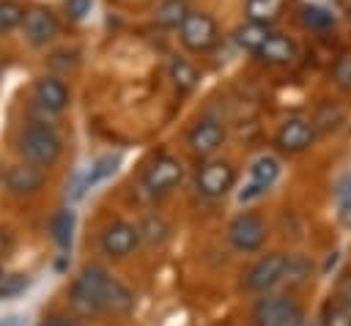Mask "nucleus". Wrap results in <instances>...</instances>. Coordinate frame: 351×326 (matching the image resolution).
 Here are the masks:
<instances>
[{
	"label": "nucleus",
	"mask_w": 351,
	"mask_h": 326,
	"mask_svg": "<svg viewBox=\"0 0 351 326\" xmlns=\"http://www.w3.org/2000/svg\"><path fill=\"white\" fill-rule=\"evenodd\" d=\"M343 110L337 107V104H332V101H326V104H321L318 107V112H315V118H313V123H315V129H321V131H332V129H337L340 123H343Z\"/></svg>",
	"instance_id": "obj_24"
},
{
	"label": "nucleus",
	"mask_w": 351,
	"mask_h": 326,
	"mask_svg": "<svg viewBox=\"0 0 351 326\" xmlns=\"http://www.w3.org/2000/svg\"><path fill=\"white\" fill-rule=\"evenodd\" d=\"M288 255L285 252H269L261 260H255L244 274V288L252 293H269L280 282H285Z\"/></svg>",
	"instance_id": "obj_5"
},
{
	"label": "nucleus",
	"mask_w": 351,
	"mask_h": 326,
	"mask_svg": "<svg viewBox=\"0 0 351 326\" xmlns=\"http://www.w3.org/2000/svg\"><path fill=\"white\" fill-rule=\"evenodd\" d=\"M178 38L189 52H208L219 41L217 19L208 11H189L178 27Z\"/></svg>",
	"instance_id": "obj_4"
},
{
	"label": "nucleus",
	"mask_w": 351,
	"mask_h": 326,
	"mask_svg": "<svg viewBox=\"0 0 351 326\" xmlns=\"http://www.w3.org/2000/svg\"><path fill=\"white\" fill-rule=\"evenodd\" d=\"M269 25H261V22H244V25H239L236 27V33H233V38H236V44L244 49V52H258L261 49V44L269 38Z\"/></svg>",
	"instance_id": "obj_18"
},
{
	"label": "nucleus",
	"mask_w": 351,
	"mask_h": 326,
	"mask_svg": "<svg viewBox=\"0 0 351 326\" xmlns=\"http://www.w3.org/2000/svg\"><path fill=\"white\" fill-rule=\"evenodd\" d=\"M288 0H244V16L250 22H261V25H274L282 11H285Z\"/></svg>",
	"instance_id": "obj_17"
},
{
	"label": "nucleus",
	"mask_w": 351,
	"mask_h": 326,
	"mask_svg": "<svg viewBox=\"0 0 351 326\" xmlns=\"http://www.w3.org/2000/svg\"><path fill=\"white\" fill-rule=\"evenodd\" d=\"M348 22H351V8H348Z\"/></svg>",
	"instance_id": "obj_34"
},
{
	"label": "nucleus",
	"mask_w": 351,
	"mask_h": 326,
	"mask_svg": "<svg viewBox=\"0 0 351 326\" xmlns=\"http://www.w3.org/2000/svg\"><path fill=\"white\" fill-rule=\"evenodd\" d=\"M5 184H8V189L16 192V195L36 192V189L44 184V167L30 164V162H25V164H14V167L8 170V175H5Z\"/></svg>",
	"instance_id": "obj_16"
},
{
	"label": "nucleus",
	"mask_w": 351,
	"mask_h": 326,
	"mask_svg": "<svg viewBox=\"0 0 351 326\" xmlns=\"http://www.w3.org/2000/svg\"><path fill=\"white\" fill-rule=\"evenodd\" d=\"M186 142H189L192 153H197V156H211V153L219 151V145L225 142V126H222L217 118H200V121L189 129Z\"/></svg>",
	"instance_id": "obj_13"
},
{
	"label": "nucleus",
	"mask_w": 351,
	"mask_h": 326,
	"mask_svg": "<svg viewBox=\"0 0 351 326\" xmlns=\"http://www.w3.org/2000/svg\"><path fill=\"white\" fill-rule=\"evenodd\" d=\"M19 27H22V36H25V41L30 47H47L58 36V19H55V14L49 8H41V5L25 11V19H22Z\"/></svg>",
	"instance_id": "obj_9"
},
{
	"label": "nucleus",
	"mask_w": 351,
	"mask_h": 326,
	"mask_svg": "<svg viewBox=\"0 0 351 326\" xmlns=\"http://www.w3.org/2000/svg\"><path fill=\"white\" fill-rule=\"evenodd\" d=\"M189 11H192V8H189L186 0H162V3L156 5V11H154V19H156V25H162V27H181V22L186 19Z\"/></svg>",
	"instance_id": "obj_20"
},
{
	"label": "nucleus",
	"mask_w": 351,
	"mask_h": 326,
	"mask_svg": "<svg viewBox=\"0 0 351 326\" xmlns=\"http://www.w3.org/2000/svg\"><path fill=\"white\" fill-rule=\"evenodd\" d=\"M60 134L55 131V126L49 123H41V121H33L22 129L19 140H16V151L25 162L30 164H38V167H49L58 162L60 156Z\"/></svg>",
	"instance_id": "obj_2"
},
{
	"label": "nucleus",
	"mask_w": 351,
	"mask_h": 326,
	"mask_svg": "<svg viewBox=\"0 0 351 326\" xmlns=\"http://www.w3.org/2000/svg\"><path fill=\"white\" fill-rule=\"evenodd\" d=\"M321 326H351V301L335 299V301L326 307Z\"/></svg>",
	"instance_id": "obj_26"
},
{
	"label": "nucleus",
	"mask_w": 351,
	"mask_h": 326,
	"mask_svg": "<svg viewBox=\"0 0 351 326\" xmlns=\"http://www.w3.org/2000/svg\"><path fill=\"white\" fill-rule=\"evenodd\" d=\"M93 8V0H66V14L71 19H85Z\"/></svg>",
	"instance_id": "obj_31"
},
{
	"label": "nucleus",
	"mask_w": 351,
	"mask_h": 326,
	"mask_svg": "<svg viewBox=\"0 0 351 326\" xmlns=\"http://www.w3.org/2000/svg\"><path fill=\"white\" fill-rule=\"evenodd\" d=\"M52 236H55V241H58L60 249H69L71 247V236H74V211L71 208L58 211V216L52 219Z\"/></svg>",
	"instance_id": "obj_23"
},
{
	"label": "nucleus",
	"mask_w": 351,
	"mask_h": 326,
	"mask_svg": "<svg viewBox=\"0 0 351 326\" xmlns=\"http://www.w3.org/2000/svg\"><path fill=\"white\" fill-rule=\"evenodd\" d=\"M71 301L82 312H126L134 304L132 290L101 266H85L71 285Z\"/></svg>",
	"instance_id": "obj_1"
},
{
	"label": "nucleus",
	"mask_w": 351,
	"mask_h": 326,
	"mask_svg": "<svg viewBox=\"0 0 351 326\" xmlns=\"http://www.w3.org/2000/svg\"><path fill=\"white\" fill-rule=\"evenodd\" d=\"M310 277V260L304 255H288V268H285V282L288 285H302Z\"/></svg>",
	"instance_id": "obj_28"
},
{
	"label": "nucleus",
	"mask_w": 351,
	"mask_h": 326,
	"mask_svg": "<svg viewBox=\"0 0 351 326\" xmlns=\"http://www.w3.org/2000/svg\"><path fill=\"white\" fill-rule=\"evenodd\" d=\"M181 178H184V164H181L176 156L162 153V156H156V159L145 167V173H143V186H145L151 195H165V192H170L173 186H178Z\"/></svg>",
	"instance_id": "obj_8"
},
{
	"label": "nucleus",
	"mask_w": 351,
	"mask_h": 326,
	"mask_svg": "<svg viewBox=\"0 0 351 326\" xmlns=\"http://www.w3.org/2000/svg\"><path fill=\"white\" fill-rule=\"evenodd\" d=\"M255 326H304V310L285 293H263L252 307Z\"/></svg>",
	"instance_id": "obj_3"
},
{
	"label": "nucleus",
	"mask_w": 351,
	"mask_h": 326,
	"mask_svg": "<svg viewBox=\"0 0 351 326\" xmlns=\"http://www.w3.org/2000/svg\"><path fill=\"white\" fill-rule=\"evenodd\" d=\"M302 25L310 27V30H326V27L335 25V16H332L326 8L304 5V8H302Z\"/></svg>",
	"instance_id": "obj_27"
},
{
	"label": "nucleus",
	"mask_w": 351,
	"mask_h": 326,
	"mask_svg": "<svg viewBox=\"0 0 351 326\" xmlns=\"http://www.w3.org/2000/svg\"><path fill=\"white\" fill-rule=\"evenodd\" d=\"M318 129L313 123V118H302V115H293V118H285L274 134V142L280 151L285 153H302L313 145Z\"/></svg>",
	"instance_id": "obj_6"
},
{
	"label": "nucleus",
	"mask_w": 351,
	"mask_h": 326,
	"mask_svg": "<svg viewBox=\"0 0 351 326\" xmlns=\"http://www.w3.org/2000/svg\"><path fill=\"white\" fill-rule=\"evenodd\" d=\"M33 93H36L38 107H44L47 112H60V110L69 107V88L58 77H41V79H36Z\"/></svg>",
	"instance_id": "obj_15"
},
{
	"label": "nucleus",
	"mask_w": 351,
	"mask_h": 326,
	"mask_svg": "<svg viewBox=\"0 0 351 326\" xmlns=\"http://www.w3.org/2000/svg\"><path fill=\"white\" fill-rule=\"evenodd\" d=\"M167 71H170V79H173V85L181 90V93H189L197 82H200V71L195 68V63H189L186 58H170V66H167Z\"/></svg>",
	"instance_id": "obj_19"
},
{
	"label": "nucleus",
	"mask_w": 351,
	"mask_h": 326,
	"mask_svg": "<svg viewBox=\"0 0 351 326\" xmlns=\"http://www.w3.org/2000/svg\"><path fill=\"white\" fill-rule=\"evenodd\" d=\"M228 241L239 252H255V249H261L263 241H266V225H263V219L258 214H252V211L239 214L228 225Z\"/></svg>",
	"instance_id": "obj_7"
},
{
	"label": "nucleus",
	"mask_w": 351,
	"mask_h": 326,
	"mask_svg": "<svg viewBox=\"0 0 351 326\" xmlns=\"http://www.w3.org/2000/svg\"><path fill=\"white\" fill-rule=\"evenodd\" d=\"M118 156H112V153H107V156H99L93 164H90V170H88V175H85V189H93L96 184H101L104 178H110L115 170H118Z\"/></svg>",
	"instance_id": "obj_22"
},
{
	"label": "nucleus",
	"mask_w": 351,
	"mask_h": 326,
	"mask_svg": "<svg viewBox=\"0 0 351 326\" xmlns=\"http://www.w3.org/2000/svg\"><path fill=\"white\" fill-rule=\"evenodd\" d=\"M335 211L340 225L351 227V173H343L335 184Z\"/></svg>",
	"instance_id": "obj_21"
},
{
	"label": "nucleus",
	"mask_w": 351,
	"mask_h": 326,
	"mask_svg": "<svg viewBox=\"0 0 351 326\" xmlns=\"http://www.w3.org/2000/svg\"><path fill=\"white\" fill-rule=\"evenodd\" d=\"M25 19V8L14 0H0V36L11 33L16 25H22Z\"/></svg>",
	"instance_id": "obj_25"
},
{
	"label": "nucleus",
	"mask_w": 351,
	"mask_h": 326,
	"mask_svg": "<svg viewBox=\"0 0 351 326\" xmlns=\"http://www.w3.org/2000/svg\"><path fill=\"white\" fill-rule=\"evenodd\" d=\"M165 233H167V225L162 222V219H145L143 222V227H140V236L145 238V241H151V244H156V241H162L165 238Z\"/></svg>",
	"instance_id": "obj_30"
},
{
	"label": "nucleus",
	"mask_w": 351,
	"mask_h": 326,
	"mask_svg": "<svg viewBox=\"0 0 351 326\" xmlns=\"http://www.w3.org/2000/svg\"><path fill=\"white\" fill-rule=\"evenodd\" d=\"M255 55L263 63H271V66H291L299 58V47L285 33H269V38L261 44V49Z\"/></svg>",
	"instance_id": "obj_14"
},
{
	"label": "nucleus",
	"mask_w": 351,
	"mask_h": 326,
	"mask_svg": "<svg viewBox=\"0 0 351 326\" xmlns=\"http://www.w3.org/2000/svg\"><path fill=\"white\" fill-rule=\"evenodd\" d=\"M332 79H335V85H337L343 93L351 96V55H340V58L335 60V66H332Z\"/></svg>",
	"instance_id": "obj_29"
},
{
	"label": "nucleus",
	"mask_w": 351,
	"mask_h": 326,
	"mask_svg": "<svg viewBox=\"0 0 351 326\" xmlns=\"http://www.w3.org/2000/svg\"><path fill=\"white\" fill-rule=\"evenodd\" d=\"M38 326H77V321L69 318V315H49V318H44Z\"/></svg>",
	"instance_id": "obj_33"
},
{
	"label": "nucleus",
	"mask_w": 351,
	"mask_h": 326,
	"mask_svg": "<svg viewBox=\"0 0 351 326\" xmlns=\"http://www.w3.org/2000/svg\"><path fill=\"white\" fill-rule=\"evenodd\" d=\"M236 184V170L228 162H208L197 170L195 186L200 195L206 197H222L228 189H233Z\"/></svg>",
	"instance_id": "obj_11"
},
{
	"label": "nucleus",
	"mask_w": 351,
	"mask_h": 326,
	"mask_svg": "<svg viewBox=\"0 0 351 326\" xmlns=\"http://www.w3.org/2000/svg\"><path fill=\"white\" fill-rule=\"evenodd\" d=\"M335 296H337V299H343V301H351V271H346V274L337 279Z\"/></svg>",
	"instance_id": "obj_32"
},
{
	"label": "nucleus",
	"mask_w": 351,
	"mask_h": 326,
	"mask_svg": "<svg viewBox=\"0 0 351 326\" xmlns=\"http://www.w3.org/2000/svg\"><path fill=\"white\" fill-rule=\"evenodd\" d=\"M140 227L129 225V222H112L101 230V252L107 258H126L129 252H134V247L140 244Z\"/></svg>",
	"instance_id": "obj_10"
},
{
	"label": "nucleus",
	"mask_w": 351,
	"mask_h": 326,
	"mask_svg": "<svg viewBox=\"0 0 351 326\" xmlns=\"http://www.w3.org/2000/svg\"><path fill=\"white\" fill-rule=\"evenodd\" d=\"M277 175H280V162L274 156H269V153L258 156L252 162V167H250V184L239 192V200L247 203V200L261 197L263 192H269V186L277 181Z\"/></svg>",
	"instance_id": "obj_12"
}]
</instances>
